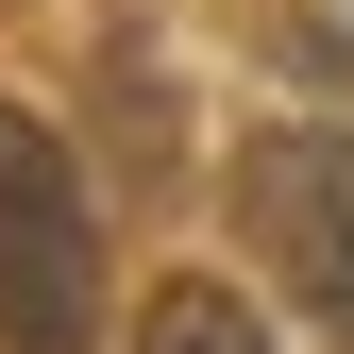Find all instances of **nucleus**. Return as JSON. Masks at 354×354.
<instances>
[{
    "instance_id": "1",
    "label": "nucleus",
    "mask_w": 354,
    "mask_h": 354,
    "mask_svg": "<svg viewBox=\"0 0 354 354\" xmlns=\"http://www.w3.org/2000/svg\"><path fill=\"white\" fill-rule=\"evenodd\" d=\"M0 354H102V186L34 102H0Z\"/></svg>"
},
{
    "instance_id": "2",
    "label": "nucleus",
    "mask_w": 354,
    "mask_h": 354,
    "mask_svg": "<svg viewBox=\"0 0 354 354\" xmlns=\"http://www.w3.org/2000/svg\"><path fill=\"white\" fill-rule=\"evenodd\" d=\"M236 236H253V270H270L304 321H321L354 354V152L337 136H236Z\"/></svg>"
},
{
    "instance_id": "3",
    "label": "nucleus",
    "mask_w": 354,
    "mask_h": 354,
    "mask_svg": "<svg viewBox=\"0 0 354 354\" xmlns=\"http://www.w3.org/2000/svg\"><path fill=\"white\" fill-rule=\"evenodd\" d=\"M136 354H270V321H253L236 287H169L152 321H136Z\"/></svg>"
}]
</instances>
